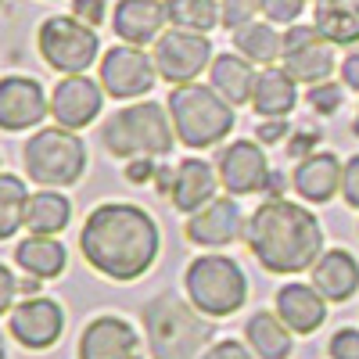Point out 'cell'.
I'll list each match as a JSON object with an SVG mask.
<instances>
[{"mask_svg":"<svg viewBox=\"0 0 359 359\" xmlns=\"http://www.w3.org/2000/svg\"><path fill=\"white\" fill-rule=\"evenodd\" d=\"M162 248L158 223L133 201H104L86 216L79 230V252L94 273L130 284L155 266Z\"/></svg>","mask_w":359,"mask_h":359,"instance_id":"6da1fadb","label":"cell"},{"mask_svg":"<svg viewBox=\"0 0 359 359\" xmlns=\"http://www.w3.org/2000/svg\"><path fill=\"white\" fill-rule=\"evenodd\" d=\"M245 245L252 259L277 277H294L313 269L323 248V226L306 205L287 198H266L245 226Z\"/></svg>","mask_w":359,"mask_h":359,"instance_id":"7a4b0ae2","label":"cell"},{"mask_svg":"<svg viewBox=\"0 0 359 359\" xmlns=\"http://www.w3.org/2000/svg\"><path fill=\"white\" fill-rule=\"evenodd\" d=\"M144 334L151 359H201L212 345V320L194 309L191 298L162 291L144 306Z\"/></svg>","mask_w":359,"mask_h":359,"instance_id":"3957f363","label":"cell"},{"mask_svg":"<svg viewBox=\"0 0 359 359\" xmlns=\"http://www.w3.org/2000/svg\"><path fill=\"white\" fill-rule=\"evenodd\" d=\"M101 144H104V151L118 162L172 155L176 130H172L169 108L158 104V101H140V104L118 108L115 115L104 118Z\"/></svg>","mask_w":359,"mask_h":359,"instance_id":"277c9868","label":"cell"},{"mask_svg":"<svg viewBox=\"0 0 359 359\" xmlns=\"http://www.w3.org/2000/svg\"><path fill=\"white\" fill-rule=\"evenodd\" d=\"M165 108L172 118L176 140L191 147V151H205V147L223 144L237 123L233 104H226L212 86H201V83L172 86L165 97Z\"/></svg>","mask_w":359,"mask_h":359,"instance_id":"5b68a950","label":"cell"},{"mask_svg":"<svg viewBox=\"0 0 359 359\" xmlns=\"http://www.w3.org/2000/svg\"><path fill=\"white\" fill-rule=\"evenodd\" d=\"M22 158H25L29 180L47 187V191H62V187L79 184L83 172H86V162H90L83 137L76 130H65V126L36 130L25 140Z\"/></svg>","mask_w":359,"mask_h":359,"instance_id":"8992f818","label":"cell"},{"mask_svg":"<svg viewBox=\"0 0 359 359\" xmlns=\"http://www.w3.org/2000/svg\"><path fill=\"white\" fill-rule=\"evenodd\" d=\"M184 291L194 302V309H201L208 320H223L248 302V277L237 259L208 252L187 266Z\"/></svg>","mask_w":359,"mask_h":359,"instance_id":"52a82bcc","label":"cell"},{"mask_svg":"<svg viewBox=\"0 0 359 359\" xmlns=\"http://www.w3.org/2000/svg\"><path fill=\"white\" fill-rule=\"evenodd\" d=\"M36 50L47 69L62 76H83L101 57V36L76 15H50L36 29Z\"/></svg>","mask_w":359,"mask_h":359,"instance_id":"ba28073f","label":"cell"},{"mask_svg":"<svg viewBox=\"0 0 359 359\" xmlns=\"http://www.w3.org/2000/svg\"><path fill=\"white\" fill-rule=\"evenodd\" d=\"M155 69L169 86H184V83H198V76L205 69H212V40L208 33H191V29H176L169 25L165 33L155 40Z\"/></svg>","mask_w":359,"mask_h":359,"instance_id":"9c48e42d","label":"cell"},{"mask_svg":"<svg viewBox=\"0 0 359 359\" xmlns=\"http://www.w3.org/2000/svg\"><path fill=\"white\" fill-rule=\"evenodd\" d=\"M97 79L104 86V94L115 101H133V97H147L155 90V83L162 79L155 69V57L147 54L144 47L133 43H118L108 47L101 54V69Z\"/></svg>","mask_w":359,"mask_h":359,"instance_id":"30bf717a","label":"cell"},{"mask_svg":"<svg viewBox=\"0 0 359 359\" xmlns=\"http://www.w3.org/2000/svg\"><path fill=\"white\" fill-rule=\"evenodd\" d=\"M280 69H287L294 83L306 86L327 83L334 72V43L323 40L316 25H287Z\"/></svg>","mask_w":359,"mask_h":359,"instance_id":"8fae6325","label":"cell"},{"mask_svg":"<svg viewBox=\"0 0 359 359\" xmlns=\"http://www.w3.org/2000/svg\"><path fill=\"white\" fill-rule=\"evenodd\" d=\"M65 331V309L47 294H25L8 313V334L29 352H43L57 345Z\"/></svg>","mask_w":359,"mask_h":359,"instance_id":"7c38bea8","label":"cell"},{"mask_svg":"<svg viewBox=\"0 0 359 359\" xmlns=\"http://www.w3.org/2000/svg\"><path fill=\"white\" fill-rule=\"evenodd\" d=\"M216 172H219V184L226 194L233 198H248L259 191H269V162L262 155V147L255 140H230L223 151L216 155Z\"/></svg>","mask_w":359,"mask_h":359,"instance_id":"4fadbf2b","label":"cell"},{"mask_svg":"<svg viewBox=\"0 0 359 359\" xmlns=\"http://www.w3.org/2000/svg\"><path fill=\"white\" fill-rule=\"evenodd\" d=\"M104 108V86L101 79L83 76H62L50 90V115L65 130H86Z\"/></svg>","mask_w":359,"mask_h":359,"instance_id":"5bb4252c","label":"cell"},{"mask_svg":"<svg viewBox=\"0 0 359 359\" xmlns=\"http://www.w3.org/2000/svg\"><path fill=\"white\" fill-rule=\"evenodd\" d=\"M50 115V97L33 76H4L0 79V130L22 133L40 126Z\"/></svg>","mask_w":359,"mask_h":359,"instance_id":"9a60e30c","label":"cell"},{"mask_svg":"<svg viewBox=\"0 0 359 359\" xmlns=\"http://www.w3.org/2000/svg\"><path fill=\"white\" fill-rule=\"evenodd\" d=\"M245 226H248V219L241 212V205H237L233 194H226V198H212L205 208L191 212L184 223V233L198 248H226L245 233Z\"/></svg>","mask_w":359,"mask_h":359,"instance_id":"2e32d148","label":"cell"},{"mask_svg":"<svg viewBox=\"0 0 359 359\" xmlns=\"http://www.w3.org/2000/svg\"><path fill=\"white\" fill-rule=\"evenodd\" d=\"M76 355L79 359H144V348H140L137 327L130 320L104 313L83 327Z\"/></svg>","mask_w":359,"mask_h":359,"instance_id":"e0dca14e","label":"cell"},{"mask_svg":"<svg viewBox=\"0 0 359 359\" xmlns=\"http://www.w3.org/2000/svg\"><path fill=\"white\" fill-rule=\"evenodd\" d=\"M108 22L123 43L147 47L165 33L169 11H165V0H115V11Z\"/></svg>","mask_w":359,"mask_h":359,"instance_id":"ac0fdd59","label":"cell"},{"mask_svg":"<svg viewBox=\"0 0 359 359\" xmlns=\"http://www.w3.org/2000/svg\"><path fill=\"white\" fill-rule=\"evenodd\" d=\"M341 172L345 162L331 151H313L309 158H302L291 172V187L294 194L309 201V205H327L334 194H341Z\"/></svg>","mask_w":359,"mask_h":359,"instance_id":"d6986e66","label":"cell"},{"mask_svg":"<svg viewBox=\"0 0 359 359\" xmlns=\"http://www.w3.org/2000/svg\"><path fill=\"white\" fill-rule=\"evenodd\" d=\"M273 313L287 323L291 334H316L320 327L327 323V298L313 287V284H298L287 280L277 298H273Z\"/></svg>","mask_w":359,"mask_h":359,"instance_id":"ffe728a7","label":"cell"},{"mask_svg":"<svg viewBox=\"0 0 359 359\" xmlns=\"http://www.w3.org/2000/svg\"><path fill=\"white\" fill-rule=\"evenodd\" d=\"M219 172L212 162H201V158H184L176 162V172H172V191H169V201L176 212H198V208H205L208 201L216 198L219 191Z\"/></svg>","mask_w":359,"mask_h":359,"instance_id":"44dd1931","label":"cell"},{"mask_svg":"<svg viewBox=\"0 0 359 359\" xmlns=\"http://www.w3.org/2000/svg\"><path fill=\"white\" fill-rule=\"evenodd\" d=\"M309 284L334 306L352 302L355 291H359V262H355V255L345 252V248H327L316 259V266L309 269Z\"/></svg>","mask_w":359,"mask_h":359,"instance_id":"7402d4cb","label":"cell"},{"mask_svg":"<svg viewBox=\"0 0 359 359\" xmlns=\"http://www.w3.org/2000/svg\"><path fill=\"white\" fill-rule=\"evenodd\" d=\"M255 65L248 62L245 54L237 50H226V54H216L212 57V69H208V86L226 101V104H252V94H255Z\"/></svg>","mask_w":359,"mask_h":359,"instance_id":"603a6c76","label":"cell"},{"mask_svg":"<svg viewBox=\"0 0 359 359\" xmlns=\"http://www.w3.org/2000/svg\"><path fill=\"white\" fill-rule=\"evenodd\" d=\"M11 262L22 269L25 277L36 280H54L65 273L69 266V252L57 237H43V233H29L11 248Z\"/></svg>","mask_w":359,"mask_h":359,"instance_id":"cb8c5ba5","label":"cell"},{"mask_svg":"<svg viewBox=\"0 0 359 359\" xmlns=\"http://www.w3.org/2000/svg\"><path fill=\"white\" fill-rule=\"evenodd\" d=\"M298 104V83L291 79L287 69L269 65L255 79V94H252V111L259 118H287Z\"/></svg>","mask_w":359,"mask_h":359,"instance_id":"d4e9b609","label":"cell"},{"mask_svg":"<svg viewBox=\"0 0 359 359\" xmlns=\"http://www.w3.org/2000/svg\"><path fill=\"white\" fill-rule=\"evenodd\" d=\"M313 25L334 47L359 43V0H313Z\"/></svg>","mask_w":359,"mask_h":359,"instance_id":"484cf974","label":"cell"},{"mask_svg":"<svg viewBox=\"0 0 359 359\" xmlns=\"http://www.w3.org/2000/svg\"><path fill=\"white\" fill-rule=\"evenodd\" d=\"M245 341L252 345V352L259 359H287L291 348H294V338L287 331V323L277 316V313H252L248 323H245Z\"/></svg>","mask_w":359,"mask_h":359,"instance_id":"4316f807","label":"cell"},{"mask_svg":"<svg viewBox=\"0 0 359 359\" xmlns=\"http://www.w3.org/2000/svg\"><path fill=\"white\" fill-rule=\"evenodd\" d=\"M233 47L237 54H245L252 65H277L284 54V33H277L273 22H248L241 29H233Z\"/></svg>","mask_w":359,"mask_h":359,"instance_id":"83f0119b","label":"cell"},{"mask_svg":"<svg viewBox=\"0 0 359 359\" xmlns=\"http://www.w3.org/2000/svg\"><path fill=\"white\" fill-rule=\"evenodd\" d=\"M72 223V201L62 191H36L25 205V230L29 233H43L57 237Z\"/></svg>","mask_w":359,"mask_h":359,"instance_id":"f1b7e54d","label":"cell"},{"mask_svg":"<svg viewBox=\"0 0 359 359\" xmlns=\"http://www.w3.org/2000/svg\"><path fill=\"white\" fill-rule=\"evenodd\" d=\"M169 25L191 33H212L223 25V0H165Z\"/></svg>","mask_w":359,"mask_h":359,"instance_id":"f546056e","label":"cell"},{"mask_svg":"<svg viewBox=\"0 0 359 359\" xmlns=\"http://www.w3.org/2000/svg\"><path fill=\"white\" fill-rule=\"evenodd\" d=\"M25 184L15 172H0V237L11 241L18 233V226H25V205H29Z\"/></svg>","mask_w":359,"mask_h":359,"instance_id":"4dcf8cb0","label":"cell"},{"mask_svg":"<svg viewBox=\"0 0 359 359\" xmlns=\"http://www.w3.org/2000/svg\"><path fill=\"white\" fill-rule=\"evenodd\" d=\"M341 101H345V83H331V79L309 86V94H306V104L316 115H338Z\"/></svg>","mask_w":359,"mask_h":359,"instance_id":"1f68e13d","label":"cell"},{"mask_svg":"<svg viewBox=\"0 0 359 359\" xmlns=\"http://www.w3.org/2000/svg\"><path fill=\"white\" fill-rule=\"evenodd\" d=\"M309 0H262V18L273 25H298Z\"/></svg>","mask_w":359,"mask_h":359,"instance_id":"d6a6232c","label":"cell"},{"mask_svg":"<svg viewBox=\"0 0 359 359\" xmlns=\"http://www.w3.org/2000/svg\"><path fill=\"white\" fill-rule=\"evenodd\" d=\"M262 11V0H223V29H241L255 22Z\"/></svg>","mask_w":359,"mask_h":359,"instance_id":"836d02e7","label":"cell"},{"mask_svg":"<svg viewBox=\"0 0 359 359\" xmlns=\"http://www.w3.org/2000/svg\"><path fill=\"white\" fill-rule=\"evenodd\" d=\"M331 359H359V327H338L327 341Z\"/></svg>","mask_w":359,"mask_h":359,"instance_id":"e575fe53","label":"cell"},{"mask_svg":"<svg viewBox=\"0 0 359 359\" xmlns=\"http://www.w3.org/2000/svg\"><path fill=\"white\" fill-rule=\"evenodd\" d=\"M201 359H259L255 352H252V345L248 341H237V338H219V341H212L205 348V355Z\"/></svg>","mask_w":359,"mask_h":359,"instance_id":"d590c367","label":"cell"},{"mask_svg":"<svg viewBox=\"0 0 359 359\" xmlns=\"http://www.w3.org/2000/svg\"><path fill=\"white\" fill-rule=\"evenodd\" d=\"M341 198L348 208L359 212V155H352L345 162V172H341Z\"/></svg>","mask_w":359,"mask_h":359,"instance_id":"8d00e7d4","label":"cell"},{"mask_svg":"<svg viewBox=\"0 0 359 359\" xmlns=\"http://www.w3.org/2000/svg\"><path fill=\"white\" fill-rule=\"evenodd\" d=\"M72 15H76L79 22H86V25H94V29H97L104 18H111L104 0H72Z\"/></svg>","mask_w":359,"mask_h":359,"instance_id":"74e56055","label":"cell"},{"mask_svg":"<svg viewBox=\"0 0 359 359\" xmlns=\"http://www.w3.org/2000/svg\"><path fill=\"white\" fill-rule=\"evenodd\" d=\"M155 172H158V162H151V158H130L126 162V180L130 184H151Z\"/></svg>","mask_w":359,"mask_h":359,"instance_id":"f35d334b","label":"cell"},{"mask_svg":"<svg viewBox=\"0 0 359 359\" xmlns=\"http://www.w3.org/2000/svg\"><path fill=\"white\" fill-rule=\"evenodd\" d=\"M15 287H18V277L11 273V266H0V309L4 313L15 309Z\"/></svg>","mask_w":359,"mask_h":359,"instance_id":"ab89813d","label":"cell"},{"mask_svg":"<svg viewBox=\"0 0 359 359\" xmlns=\"http://www.w3.org/2000/svg\"><path fill=\"white\" fill-rule=\"evenodd\" d=\"M316 144H320V133H309V130H298V137H294V144L287 147V151L302 162V158H309L313 151H316Z\"/></svg>","mask_w":359,"mask_h":359,"instance_id":"60d3db41","label":"cell"},{"mask_svg":"<svg viewBox=\"0 0 359 359\" xmlns=\"http://www.w3.org/2000/svg\"><path fill=\"white\" fill-rule=\"evenodd\" d=\"M341 83H345V90H355L359 94V50L341 62Z\"/></svg>","mask_w":359,"mask_h":359,"instance_id":"b9f144b4","label":"cell"},{"mask_svg":"<svg viewBox=\"0 0 359 359\" xmlns=\"http://www.w3.org/2000/svg\"><path fill=\"white\" fill-rule=\"evenodd\" d=\"M284 133H287L284 118H266V123L259 126V140L262 144H277V140H284Z\"/></svg>","mask_w":359,"mask_h":359,"instance_id":"7bdbcfd3","label":"cell"},{"mask_svg":"<svg viewBox=\"0 0 359 359\" xmlns=\"http://www.w3.org/2000/svg\"><path fill=\"white\" fill-rule=\"evenodd\" d=\"M352 130H355V137H359V108H355V118H352Z\"/></svg>","mask_w":359,"mask_h":359,"instance_id":"ee69618b","label":"cell"}]
</instances>
